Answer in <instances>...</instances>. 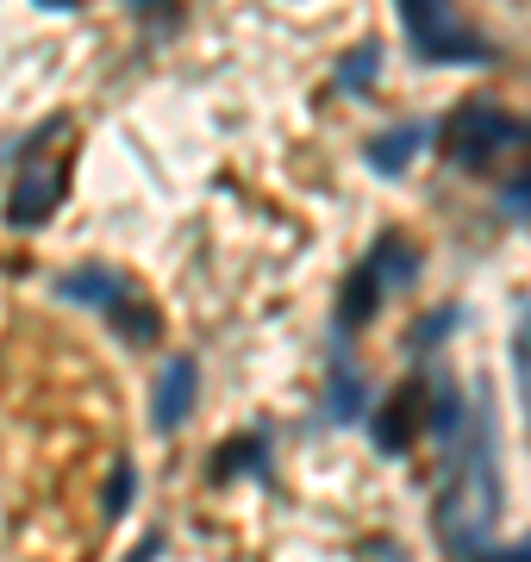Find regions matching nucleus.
Masks as SVG:
<instances>
[{
    "label": "nucleus",
    "mask_w": 531,
    "mask_h": 562,
    "mask_svg": "<svg viewBox=\"0 0 531 562\" xmlns=\"http://www.w3.org/2000/svg\"><path fill=\"white\" fill-rule=\"evenodd\" d=\"M426 401H431V375H407V382L394 387V401L369 419V438L382 457H407L413 438L426 431Z\"/></svg>",
    "instance_id": "423d86ee"
},
{
    "label": "nucleus",
    "mask_w": 531,
    "mask_h": 562,
    "mask_svg": "<svg viewBox=\"0 0 531 562\" xmlns=\"http://www.w3.org/2000/svg\"><path fill=\"white\" fill-rule=\"evenodd\" d=\"M375 69H382V44L363 38L344 63H338V94H369V88H375Z\"/></svg>",
    "instance_id": "f8f14e48"
},
{
    "label": "nucleus",
    "mask_w": 531,
    "mask_h": 562,
    "mask_svg": "<svg viewBox=\"0 0 531 562\" xmlns=\"http://www.w3.org/2000/svg\"><path fill=\"white\" fill-rule=\"evenodd\" d=\"M500 425H494L488 387L470 394V425L463 438L444 450V494H438V538L456 562H470L482 550L494 525H500Z\"/></svg>",
    "instance_id": "f257e3e1"
},
{
    "label": "nucleus",
    "mask_w": 531,
    "mask_h": 562,
    "mask_svg": "<svg viewBox=\"0 0 531 562\" xmlns=\"http://www.w3.org/2000/svg\"><path fill=\"white\" fill-rule=\"evenodd\" d=\"M431 144V125H400V132H382V138L363 144V162L375 176H407L413 157Z\"/></svg>",
    "instance_id": "1a4fd4ad"
},
{
    "label": "nucleus",
    "mask_w": 531,
    "mask_h": 562,
    "mask_svg": "<svg viewBox=\"0 0 531 562\" xmlns=\"http://www.w3.org/2000/svg\"><path fill=\"white\" fill-rule=\"evenodd\" d=\"M269 469H275V462H269V431H245V438H231L219 457H213L206 475H213V482H231V475H257V482H269Z\"/></svg>",
    "instance_id": "9d476101"
},
{
    "label": "nucleus",
    "mask_w": 531,
    "mask_h": 562,
    "mask_svg": "<svg viewBox=\"0 0 531 562\" xmlns=\"http://www.w3.org/2000/svg\"><path fill=\"white\" fill-rule=\"evenodd\" d=\"M363 413H369L363 375H357V362H338V369H331V382H326V419L331 425H357Z\"/></svg>",
    "instance_id": "9b49d317"
},
{
    "label": "nucleus",
    "mask_w": 531,
    "mask_h": 562,
    "mask_svg": "<svg viewBox=\"0 0 531 562\" xmlns=\"http://www.w3.org/2000/svg\"><path fill=\"white\" fill-rule=\"evenodd\" d=\"M63 188H69V157H57V162H25L20 176H13V188H7V225H13V232H32V225H44V220L63 206Z\"/></svg>",
    "instance_id": "39448f33"
},
{
    "label": "nucleus",
    "mask_w": 531,
    "mask_h": 562,
    "mask_svg": "<svg viewBox=\"0 0 531 562\" xmlns=\"http://www.w3.org/2000/svg\"><path fill=\"white\" fill-rule=\"evenodd\" d=\"M470 562H531V543H512V550H488V543H482Z\"/></svg>",
    "instance_id": "6ab92c4d"
},
{
    "label": "nucleus",
    "mask_w": 531,
    "mask_h": 562,
    "mask_svg": "<svg viewBox=\"0 0 531 562\" xmlns=\"http://www.w3.org/2000/svg\"><path fill=\"white\" fill-rule=\"evenodd\" d=\"M125 7H138V13H157V20H176V0H125Z\"/></svg>",
    "instance_id": "aec40b11"
},
{
    "label": "nucleus",
    "mask_w": 531,
    "mask_h": 562,
    "mask_svg": "<svg viewBox=\"0 0 531 562\" xmlns=\"http://www.w3.org/2000/svg\"><path fill=\"white\" fill-rule=\"evenodd\" d=\"M194 401H201V362L169 357L163 375L150 382V431H157V438H176V431L194 419Z\"/></svg>",
    "instance_id": "0eeeda50"
},
{
    "label": "nucleus",
    "mask_w": 531,
    "mask_h": 562,
    "mask_svg": "<svg viewBox=\"0 0 531 562\" xmlns=\"http://www.w3.org/2000/svg\"><path fill=\"white\" fill-rule=\"evenodd\" d=\"M369 557H382V562H407L400 550H394V543H369Z\"/></svg>",
    "instance_id": "412c9836"
},
{
    "label": "nucleus",
    "mask_w": 531,
    "mask_h": 562,
    "mask_svg": "<svg viewBox=\"0 0 531 562\" xmlns=\"http://www.w3.org/2000/svg\"><path fill=\"white\" fill-rule=\"evenodd\" d=\"M463 319V313H456V306H438V313H426V319H419V331H413V350H438V344L450 338V325Z\"/></svg>",
    "instance_id": "dca6fc26"
},
{
    "label": "nucleus",
    "mask_w": 531,
    "mask_h": 562,
    "mask_svg": "<svg viewBox=\"0 0 531 562\" xmlns=\"http://www.w3.org/2000/svg\"><path fill=\"white\" fill-rule=\"evenodd\" d=\"M132 494H138V469H132V457H120V462H113V475H106V501H101V513H106V519H125Z\"/></svg>",
    "instance_id": "2eb2a0df"
},
{
    "label": "nucleus",
    "mask_w": 531,
    "mask_h": 562,
    "mask_svg": "<svg viewBox=\"0 0 531 562\" xmlns=\"http://www.w3.org/2000/svg\"><path fill=\"white\" fill-rule=\"evenodd\" d=\"M163 543H169L163 531H144V538L125 550V562H157V557H163Z\"/></svg>",
    "instance_id": "a211bd4d"
},
{
    "label": "nucleus",
    "mask_w": 531,
    "mask_h": 562,
    "mask_svg": "<svg viewBox=\"0 0 531 562\" xmlns=\"http://www.w3.org/2000/svg\"><path fill=\"white\" fill-rule=\"evenodd\" d=\"M419 276V244H407L400 232H382V238L369 244V257L357 262L344 276V288H338V331H363L375 313H382V301H388L394 288H407V281Z\"/></svg>",
    "instance_id": "f03ea898"
},
{
    "label": "nucleus",
    "mask_w": 531,
    "mask_h": 562,
    "mask_svg": "<svg viewBox=\"0 0 531 562\" xmlns=\"http://www.w3.org/2000/svg\"><path fill=\"white\" fill-rule=\"evenodd\" d=\"M400 32H407L419 63H450V69H482L494 63V44H482L470 25L450 13V0H394Z\"/></svg>",
    "instance_id": "20e7f679"
},
{
    "label": "nucleus",
    "mask_w": 531,
    "mask_h": 562,
    "mask_svg": "<svg viewBox=\"0 0 531 562\" xmlns=\"http://www.w3.org/2000/svg\"><path fill=\"white\" fill-rule=\"evenodd\" d=\"M512 375H519V406H526L531 431V301H519V313H512Z\"/></svg>",
    "instance_id": "ddd939ff"
},
{
    "label": "nucleus",
    "mask_w": 531,
    "mask_h": 562,
    "mask_svg": "<svg viewBox=\"0 0 531 562\" xmlns=\"http://www.w3.org/2000/svg\"><path fill=\"white\" fill-rule=\"evenodd\" d=\"M113 331H120L125 344H157V331H163V319H157V306L150 301H138V294H132V301L120 306V313H113Z\"/></svg>",
    "instance_id": "4468645a"
},
{
    "label": "nucleus",
    "mask_w": 531,
    "mask_h": 562,
    "mask_svg": "<svg viewBox=\"0 0 531 562\" xmlns=\"http://www.w3.org/2000/svg\"><path fill=\"white\" fill-rule=\"evenodd\" d=\"M44 13H76V7H82V0H38Z\"/></svg>",
    "instance_id": "4be33fe9"
},
{
    "label": "nucleus",
    "mask_w": 531,
    "mask_h": 562,
    "mask_svg": "<svg viewBox=\"0 0 531 562\" xmlns=\"http://www.w3.org/2000/svg\"><path fill=\"white\" fill-rule=\"evenodd\" d=\"M500 201H507V213H526V220H531V176L507 181V188H500Z\"/></svg>",
    "instance_id": "f3484780"
},
{
    "label": "nucleus",
    "mask_w": 531,
    "mask_h": 562,
    "mask_svg": "<svg viewBox=\"0 0 531 562\" xmlns=\"http://www.w3.org/2000/svg\"><path fill=\"white\" fill-rule=\"evenodd\" d=\"M57 301H69V306H88V313H101V319H113L138 288L120 276V269H106V262H82V269H63L57 281Z\"/></svg>",
    "instance_id": "6e6552de"
},
{
    "label": "nucleus",
    "mask_w": 531,
    "mask_h": 562,
    "mask_svg": "<svg viewBox=\"0 0 531 562\" xmlns=\"http://www.w3.org/2000/svg\"><path fill=\"white\" fill-rule=\"evenodd\" d=\"M519 144H531V125L512 120L507 106L494 101H463L456 113L444 120V132H438V150H444L456 169H494V162L507 157V150H519Z\"/></svg>",
    "instance_id": "7ed1b4c3"
}]
</instances>
